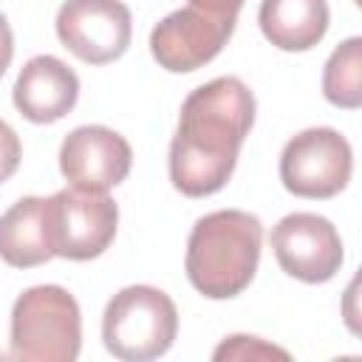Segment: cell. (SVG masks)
I'll use <instances>...</instances> for the list:
<instances>
[{"mask_svg": "<svg viewBox=\"0 0 362 362\" xmlns=\"http://www.w3.org/2000/svg\"><path fill=\"white\" fill-rule=\"evenodd\" d=\"M257 23L274 48L308 51L325 37L331 11L325 0H263Z\"/></svg>", "mask_w": 362, "mask_h": 362, "instance_id": "cell-13", "label": "cell"}, {"mask_svg": "<svg viewBox=\"0 0 362 362\" xmlns=\"http://www.w3.org/2000/svg\"><path fill=\"white\" fill-rule=\"evenodd\" d=\"M11 57H14V34H11V25H8L6 14L0 11V76L11 65Z\"/></svg>", "mask_w": 362, "mask_h": 362, "instance_id": "cell-17", "label": "cell"}, {"mask_svg": "<svg viewBox=\"0 0 362 362\" xmlns=\"http://www.w3.org/2000/svg\"><path fill=\"white\" fill-rule=\"evenodd\" d=\"M3 181H6V175H3V173H0V184H3Z\"/></svg>", "mask_w": 362, "mask_h": 362, "instance_id": "cell-18", "label": "cell"}, {"mask_svg": "<svg viewBox=\"0 0 362 362\" xmlns=\"http://www.w3.org/2000/svg\"><path fill=\"white\" fill-rule=\"evenodd\" d=\"M14 107L34 124H51L68 116L79 99V76L51 54L31 57L11 90Z\"/></svg>", "mask_w": 362, "mask_h": 362, "instance_id": "cell-11", "label": "cell"}, {"mask_svg": "<svg viewBox=\"0 0 362 362\" xmlns=\"http://www.w3.org/2000/svg\"><path fill=\"white\" fill-rule=\"evenodd\" d=\"M82 348V314L62 286L25 288L11 308V348L17 362H74Z\"/></svg>", "mask_w": 362, "mask_h": 362, "instance_id": "cell-3", "label": "cell"}, {"mask_svg": "<svg viewBox=\"0 0 362 362\" xmlns=\"http://www.w3.org/2000/svg\"><path fill=\"white\" fill-rule=\"evenodd\" d=\"M54 255L65 260H93L116 238L119 206L107 192L59 189L48 198Z\"/></svg>", "mask_w": 362, "mask_h": 362, "instance_id": "cell-6", "label": "cell"}, {"mask_svg": "<svg viewBox=\"0 0 362 362\" xmlns=\"http://www.w3.org/2000/svg\"><path fill=\"white\" fill-rule=\"evenodd\" d=\"M243 3L246 0H189V6H195L206 14H215V17H226V20H238Z\"/></svg>", "mask_w": 362, "mask_h": 362, "instance_id": "cell-16", "label": "cell"}, {"mask_svg": "<svg viewBox=\"0 0 362 362\" xmlns=\"http://www.w3.org/2000/svg\"><path fill=\"white\" fill-rule=\"evenodd\" d=\"M255 124V93L238 76H218L195 88L178 116L170 144V181L187 198L226 187L238 153Z\"/></svg>", "mask_w": 362, "mask_h": 362, "instance_id": "cell-1", "label": "cell"}, {"mask_svg": "<svg viewBox=\"0 0 362 362\" xmlns=\"http://www.w3.org/2000/svg\"><path fill=\"white\" fill-rule=\"evenodd\" d=\"M0 257L14 269H34L57 257L48 198L25 195L0 215Z\"/></svg>", "mask_w": 362, "mask_h": 362, "instance_id": "cell-12", "label": "cell"}, {"mask_svg": "<svg viewBox=\"0 0 362 362\" xmlns=\"http://www.w3.org/2000/svg\"><path fill=\"white\" fill-rule=\"evenodd\" d=\"M212 356H215L218 362H221V359H272V356L288 359V354H286L283 348L269 345V342H263L260 337H246V334H232V337H226V339L215 348Z\"/></svg>", "mask_w": 362, "mask_h": 362, "instance_id": "cell-15", "label": "cell"}, {"mask_svg": "<svg viewBox=\"0 0 362 362\" xmlns=\"http://www.w3.org/2000/svg\"><path fill=\"white\" fill-rule=\"evenodd\" d=\"M175 303L156 286H127L105 305L102 339L122 362H150L164 356L175 342Z\"/></svg>", "mask_w": 362, "mask_h": 362, "instance_id": "cell-4", "label": "cell"}, {"mask_svg": "<svg viewBox=\"0 0 362 362\" xmlns=\"http://www.w3.org/2000/svg\"><path fill=\"white\" fill-rule=\"evenodd\" d=\"M263 223L243 209H218L195 221L184 269L192 288L209 300L238 297L257 272Z\"/></svg>", "mask_w": 362, "mask_h": 362, "instance_id": "cell-2", "label": "cell"}, {"mask_svg": "<svg viewBox=\"0 0 362 362\" xmlns=\"http://www.w3.org/2000/svg\"><path fill=\"white\" fill-rule=\"evenodd\" d=\"M57 37L82 62L107 65L127 51L133 17L119 0H65L57 11Z\"/></svg>", "mask_w": 362, "mask_h": 362, "instance_id": "cell-7", "label": "cell"}, {"mask_svg": "<svg viewBox=\"0 0 362 362\" xmlns=\"http://www.w3.org/2000/svg\"><path fill=\"white\" fill-rule=\"evenodd\" d=\"M354 173L348 139L334 127H308L288 139L280 156V181L291 195L325 201L339 195Z\"/></svg>", "mask_w": 362, "mask_h": 362, "instance_id": "cell-5", "label": "cell"}, {"mask_svg": "<svg viewBox=\"0 0 362 362\" xmlns=\"http://www.w3.org/2000/svg\"><path fill=\"white\" fill-rule=\"evenodd\" d=\"M133 150L127 139L105 124L74 127L59 147V170L76 189L107 192L130 173Z\"/></svg>", "mask_w": 362, "mask_h": 362, "instance_id": "cell-10", "label": "cell"}, {"mask_svg": "<svg viewBox=\"0 0 362 362\" xmlns=\"http://www.w3.org/2000/svg\"><path fill=\"white\" fill-rule=\"evenodd\" d=\"M238 20L206 14L195 6H184L150 31V54L153 59L173 74H189L212 62L223 45L229 42Z\"/></svg>", "mask_w": 362, "mask_h": 362, "instance_id": "cell-8", "label": "cell"}, {"mask_svg": "<svg viewBox=\"0 0 362 362\" xmlns=\"http://www.w3.org/2000/svg\"><path fill=\"white\" fill-rule=\"evenodd\" d=\"M322 93L345 110L362 105V37H348L334 48L322 71Z\"/></svg>", "mask_w": 362, "mask_h": 362, "instance_id": "cell-14", "label": "cell"}, {"mask_svg": "<svg viewBox=\"0 0 362 362\" xmlns=\"http://www.w3.org/2000/svg\"><path fill=\"white\" fill-rule=\"evenodd\" d=\"M272 249L280 269L303 283H325L342 266V238L317 212H291L272 229Z\"/></svg>", "mask_w": 362, "mask_h": 362, "instance_id": "cell-9", "label": "cell"}]
</instances>
